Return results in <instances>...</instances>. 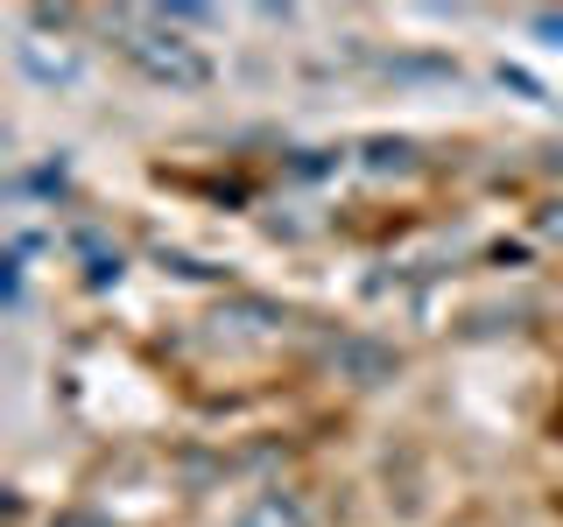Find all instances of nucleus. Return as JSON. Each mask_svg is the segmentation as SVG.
<instances>
[{
  "label": "nucleus",
  "mask_w": 563,
  "mask_h": 527,
  "mask_svg": "<svg viewBox=\"0 0 563 527\" xmlns=\"http://www.w3.org/2000/svg\"><path fill=\"white\" fill-rule=\"evenodd\" d=\"M113 29L128 35V57L148 70L155 85H176V92H198V85H211V57L198 43H184V35H176L163 14H148V8H120L113 14Z\"/></svg>",
  "instance_id": "obj_1"
},
{
  "label": "nucleus",
  "mask_w": 563,
  "mask_h": 527,
  "mask_svg": "<svg viewBox=\"0 0 563 527\" xmlns=\"http://www.w3.org/2000/svg\"><path fill=\"white\" fill-rule=\"evenodd\" d=\"M331 366H345V380H360V386H380V380H395V351L374 345V338H339L331 345Z\"/></svg>",
  "instance_id": "obj_2"
},
{
  "label": "nucleus",
  "mask_w": 563,
  "mask_h": 527,
  "mask_svg": "<svg viewBox=\"0 0 563 527\" xmlns=\"http://www.w3.org/2000/svg\"><path fill=\"white\" fill-rule=\"evenodd\" d=\"M14 64H22L35 85H70V78H78V49H70V43L49 49L43 35H22V43H14Z\"/></svg>",
  "instance_id": "obj_3"
},
{
  "label": "nucleus",
  "mask_w": 563,
  "mask_h": 527,
  "mask_svg": "<svg viewBox=\"0 0 563 527\" xmlns=\"http://www.w3.org/2000/svg\"><path fill=\"white\" fill-rule=\"evenodd\" d=\"M240 527H310V506L296 500V492H261L240 514Z\"/></svg>",
  "instance_id": "obj_4"
},
{
  "label": "nucleus",
  "mask_w": 563,
  "mask_h": 527,
  "mask_svg": "<svg viewBox=\"0 0 563 527\" xmlns=\"http://www.w3.org/2000/svg\"><path fill=\"white\" fill-rule=\"evenodd\" d=\"M416 162V148L409 141H374V148H366V169L374 176H387V169H409Z\"/></svg>",
  "instance_id": "obj_5"
},
{
  "label": "nucleus",
  "mask_w": 563,
  "mask_h": 527,
  "mask_svg": "<svg viewBox=\"0 0 563 527\" xmlns=\"http://www.w3.org/2000/svg\"><path fill=\"white\" fill-rule=\"evenodd\" d=\"M542 239H556V246H563V204L542 211Z\"/></svg>",
  "instance_id": "obj_6"
},
{
  "label": "nucleus",
  "mask_w": 563,
  "mask_h": 527,
  "mask_svg": "<svg viewBox=\"0 0 563 527\" xmlns=\"http://www.w3.org/2000/svg\"><path fill=\"white\" fill-rule=\"evenodd\" d=\"M536 29L542 35H563V14H536Z\"/></svg>",
  "instance_id": "obj_7"
},
{
  "label": "nucleus",
  "mask_w": 563,
  "mask_h": 527,
  "mask_svg": "<svg viewBox=\"0 0 563 527\" xmlns=\"http://www.w3.org/2000/svg\"><path fill=\"white\" fill-rule=\"evenodd\" d=\"M57 527H106V520H92V514H64Z\"/></svg>",
  "instance_id": "obj_8"
}]
</instances>
